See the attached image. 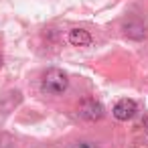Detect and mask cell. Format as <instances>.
I'll return each mask as SVG.
<instances>
[{
  "mask_svg": "<svg viewBox=\"0 0 148 148\" xmlns=\"http://www.w3.org/2000/svg\"><path fill=\"white\" fill-rule=\"evenodd\" d=\"M67 87H69V77L65 71H61L57 67L49 69L41 79V91L47 95H61L67 91Z\"/></svg>",
  "mask_w": 148,
  "mask_h": 148,
  "instance_id": "obj_1",
  "label": "cell"
},
{
  "mask_svg": "<svg viewBox=\"0 0 148 148\" xmlns=\"http://www.w3.org/2000/svg\"><path fill=\"white\" fill-rule=\"evenodd\" d=\"M79 116L83 118V120H87V122H95V120H101L103 118V114H106V110H103V106L99 103V101H95V99H83L81 103H79Z\"/></svg>",
  "mask_w": 148,
  "mask_h": 148,
  "instance_id": "obj_2",
  "label": "cell"
},
{
  "mask_svg": "<svg viewBox=\"0 0 148 148\" xmlns=\"http://www.w3.org/2000/svg\"><path fill=\"white\" fill-rule=\"evenodd\" d=\"M136 112H138L136 101H134V99H128V97L120 99V101L114 106V110H112L114 118L120 120V122H128V120H132V118L136 116Z\"/></svg>",
  "mask_w": 148,
  "mask_h": 148,
  "instance_id": "obj_3",
  "label": "cell"
},
{
  "mask_svg": "<svg viewBox=\"0 0 148 148\" xmlns=\"http://www.w3.org/2000/svg\"><path fill=\"white\" fill-rule=\"evenodd\" d=\"M122 33H124V37H128V39H132V41H142V39H146V35H148L144 23L138 21V18H128V21H124Z\"/></svg>",
  "mask_w": 148,
  "mask_h": 148,
  "instance_id": "obj_4",
  "label": "cell"
},
{
  "mask_svg": "<svg viewBox=\"0 0 148 148\" xmlns=\"http://www.w3.org/2000/svg\"><path fill=\"white\" fill-rule=\"evenodd\" d=\"M67 39H69V43L73 47H87V45H91V35L85 29H71Z\"/></svg>",
  "mask_w": 148,
  "mask_h": 148,
  "instance_id": "obj_5",
  "label": "cell"
},
{
  "mask_svg": "<svg viewBox=\"0 0 148 148\" xmlns=\"http://www.w3.org/2000/svg\"><path fill=\"white\" fill-rule=\"evenodd\" d=\"M69 148H99V144L93 142V140H77V142H73Z\"/></svg>",
  "mask_w": 148,
  "mask_h": 148,
  "instance_id": "obj_6",
  "label": "cell"
},
{
  "mask_svg": "<svg viewBox=\"0 0 148 148\" xmlns=\"http://www.w3.org/2000/svg\"><path fill=\"white\" fill-rule=\"evenodd\" d=\"M144 128H146V130H148V116H146V118H144Z\"/></svg>",
  "mask_w": 148,
  "mask_h": 148,
  "instance_id": "obj_7",
  "label": "cell"
},
{
  "mask_svg": "<svg viewBox=\"0 0 148 148\" xmlns=\"http://www.w3.org/2000/svg\"><path fill=\"white\" fill-rule=\"evenodd\" d=\"M0 69H2V55H0Z\"/></svg>",
  "mask_w": 148,
  "mask_h": 148,
  "instance_id": "obj_8",
  "label": "cell"
}]
</instances>
